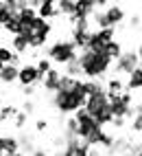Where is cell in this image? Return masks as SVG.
I'll list each match as a JSON object with an SVG mask.
<instances>
[{
  "label": "cell",
  "instance_id": "obj_1",
  "mask_svg": "<svg viewBox=\"0 0 142 156\" xmlns=\"http://www.w3.org/2000/svg\"><path fill=\"white\" fill-rule=\"evenodd\" d=\"M79 59V68H81V75L85 79H103L107 75V70L111 68V57L105 53V51H88V48H81V53H77Z\"/></svg>",
  "mask_w": 142,
  "mask_h": 156
},
{
  "label": "cell",
  "instance_id": "obj_2",
  "mask_svg": "<svg viewBox=\"0 0 142 156\" xmlns=\"http://www.w3.org/2000/svg\"><path fill=\"white\" fill-rule=\"evenodd\" d=\"M85 99H88V95H85V88H83V79H79L77 86L70 92H61V90L53 92V106L61 114H74L79 108L85 106Z\"/></svg>",
  "mask_w": 142,
  "mask_h": 156
},
{
  "label": "cell",
  "instance_id": "obj_3",
  "mask_svg": "<svg viewBox=\"0 0 142 156\" xmlns=\"http://www.w3.org/2000/svg\"><path fill=\"white\" fill-rule=\"evenodd\" d=\"M77 46L70 42V40H57V42H53L48 48H46V59L50 62V64H59L64 66L68 64L70 59L77 57Z\"/></svg>",
  "mask_w": 142,
  "mask_h": 156
},
{
  "label": "cell",
  "instance_id": "obj_4",
  "mask_svg": "<svg viewBox=\"0 0 142 156\" xmlns=\"http://www.w3.org/2000/svg\"><path fill=\"white\" fill-rule=\"evenodd\" d=\"M114 64H116V73H120V75H129L134 68H140V46L136 51H123Z\"/></svg>",
  "mask_w": 142,
  "mask_h": 156
},
{
  "label": "cell",
  "instance_id": "obj_5",
  "mask_svg": "<svg viewBox=\"0 0 142 156\" xmlns=\"http://www.w3.org/2000/svg\"><path fill=\"white\" fill-rule=\"evenodd\" d=\"M20 86H33V84H42V77H39V73L35 68V64H22L18 68V79Z\"/></svg>",
  "mask_w": 142,
  "mask_h": 156
},
{
  "label": "cell",
  "instance_id": "obj_6",
  "mask_svg": "<svg viewBox=\"0 0 142 156\" xmlns=\"http://www.w3.org/2000/svg\"><path fill=\"white\" fill-rule=\"evenodd\" d=\"M107 92H98V95H90L88 99H85V106H83V110L90 114V117L94 119V114L98 112V110H103L105 106H107Z\"/></svg>",
  "mask_w": 142,
  "mask_h": 156
},
{
  "label": "cell",
  "instance_id": "obj_7",
  "mask_svg": "<svg viewBox=\"0 0 142 156\" xmlns=\"http://www.w3.org/2000/svg\"><path fill=\"white\" fill-rule=\"evenodd\" d=\"M105 18H107V24L109 27H118V24H123L125 22V18H127V13H125V9L120 7V5H111V7H107L105 9Z\"/></svg>",
  "mask_w": 142,
  "mask_h": 156
},
{
  "label": "cell",
  "instance_id": "obj_8",
  "mask_svg": "<svg viewBox=\"0 0 142 156\" xmlns=\"http://www.w3.org/2000/svg\"><path fill=\"white\" fill-rule=\"evenodd\" d=\"M59 79H61V70L50 68L46 75H44V79H42V88H44L46 92H55V90L59 88Z\"/></svg>",
  "mask_w": 142,
  "mask_h": 156
},
{
  "label": "cell",
  "instance_id": "obj_9",
  "mask_svg": "<svg viewBox=\"0 0 142 156\" xmlns=\"http://www.w3.org/2000/svg\"><path fill=\"white\" fill-rule=\"evenodd\" d=\"M140 88H142V68H134L125 81V90L134 95V92H140Z\"/></svg>",
  "mask_w": 142,
  "mask_h": 156
},
{
  "label": "cell",
  "instance_id": "obj_10",
  "mask_svg": "<svg viewBox=\"0 0 142 156\" xmlns=\"http://www.w3.org/2000/svg\"><path fill=\"white\" fill-rule=\"evenodd\" d=\"M35 13H37V18H42V20H53V18H57L59 16V11H57V7H55V0H46V2H42L37 9H35Z\"/></svg>",
  "mask_w": 142,
  "mask_h": 156
},
{
  "label": "cell",
  "instance_id": "obj_11",
  "mask_svg": "<svg viewBox=\"0 0 142 156\" xmlns=\"http://www.w3.org/2000/svg\"><path fill=\"white\" fill-rule=\"evenodd\" d=\"M35 18H37V13H35V9H31V7H24V9H20V11H15V20L20 22V27L31 29V24L35 22Z\"/></svg>",
  "mask_w": 142,
  "mask_h": 156
},
{
  "label": "cell",
  "instance_id": "obj_12",
  "mask_svg": "<svg viewBox=\"0 0 142 156\" xmlns=\"http://www.w3.org/2000/svg\"><path fill=\"white\" fill-rule=\"evenodd\" d=\"M9 48H13V53L15 55H24V53H28V40H26V35H11V46Z\"/></svg>",
  "mask_w": 142,
  "mask_h": 156
},
{
  "label": "cell",
  "instance_id": "obj_13",
  "mask_svg": "<svg viewBox=\"0 0 142 156\" xmlns=\"http://www.w3.org/2000/svg\"><path fill=\"white\" fill-rule=\"evenodd\" d=\"M103 51L111 57V62H116L120 57V53H123V42H118V40H109V42L103 44Z\"/></svg>",
  "mask_w": 142,
  "mask_h": 156
},
{
  "label": "cell",
  "instance_id": "obj_14",
  "mask_svg": "<svg viewBox=\"0 0 142 156\" xmlns=\"http://www.w3.org/2000/svg\"><path fill=\"white\" fill-rule=\"evenodd\" d=\"M18 68H20V66L5 64L2 70H0V81H2V84H13V81L18 79Z\"/></svg>",
  "mask_w": 142,
  "mask_h": 156
},
{
  "label": "cell",
  "instance_id": "obj_15",
  "mask_svg": "<svg viewBox=\"0 0 142 156\" xmlns=\"http://www.w3.org/2000/svg\"><path fill=\"white\" fill-rule=\"evenodd\" d=\"M88 37H90V31H77V29H72V33H70V42H72L77 46V51H79V48H85Z\"/></svg>",
  "mask_w": 142,
  "mask_h": 156
},
{
  "label": "cell",
  "instance_id": "obj_16",
  "mask_svg": "<svg viewBox=\"0 0 142 156\" xmlns=\"http://www.w3.org/2000/svg\"><path fill=\"white\" fill-rule=\"evenodd\" d=\"M31 31L33 33H42V35H50L53 33V24L48 22V20H42V18H35V22L31 24Z\"/></svg>",
  "mask_w": 142,
  "mask_h": 156
},
{
  "label": "cell",
  "instance_id": "obj_17",
  "mask_svg": "<svg viewBox=\"0 0 142 156\" xmlns=\"http://www.w3.org/2000/svg\"><path fill=\"white\" fill-rule=\"evenodd\" d=\"M125 90V84L120 77H109L107 84H105V92L107 95H120V92Z\"/></svg>",
  "mask_w": 142,
  "mask_h": 156
},
{
  "label": "cell",
  "instance_id": "obj_18",
  "mask_svg": "<svg viewBox=\"0 0 142 156\" xmlns=\"http://www.w3.org/2000/svg\"><path fill=\"white\" fill-rule=\"evenodd\" d=\"M55 7L59 16H72V7H74V0H55Z\"/></svg>",
  "mask_w": 142,
  "mask_h": 156
},
{
  "label": "cell",
  "instance_id": "obj_19",
  "mask_svg": "<svg viewBox=\"0 0 142 156\" xmlns=\"http://www.w3.org/2000/svg\"><path fill=\"white\" fill-rule=\"evenodd\" d=\"M64 75H68V77H81V68H79V59L74 57V59H70L68 64H64Z\"/></svg>",
  "mask_w": 142,
  "mask_h": 156
},
{
  "label": "cell",
  "instance_id": "obj_20",
  "mask_svg": "<svg viewBox=\"0 0 142 156\" xmlns=\"http://www.w3.org/2000/svg\"><path fill=\"white\" fill-rule=\"evenodd\" d=\"M96 33V37L101 40V42H109V40H116V29L114 27H107V29H98V31H94Z\"/></svg>",
  "mask_w": 142,
  "mask_h": 156
},
{
  "label": "cell",
  "instance_id": "obj_21",
  "mask_svg": "<svg viewBox=\"0 0 142 156\" xmlns=\"http://www.w3.org/2000/svg\"><path fill=\"white\" fill-rule=\"evenodd\" d=\"M15 152H20V143H18V139L15 136H5V154H15Z\"/></svg>",
  "mask_w": 142,
  "mask_h": 156
},
{
  "label": "cell",
  "instance_id": "obj_22",
  "mask_svg": "<svg viewBox=\"0 0 142 156\" xmlns=\"http://www.w3.org/2000/svg\"><path fill=\"white\" fill-rule=\"evenodd\" d=\"M92 22L96 24V31L98 29H107L109 24H107V18H105V13L101 11V9H96V11L92 13Z\"/></svg>",
  "mask_w": 142,
  "mask_h": 156
},
{
  "label": "cell",
  "instance_id": "obj_23",
  "mask_svg": "<svg viewBox=\"0 0 142 156\" xmlns=\"http://www.w3.org/2000/svg\"><path fill=\"white\" fill-rule=\"evenodd\" d=\"M2 29L7 31L9 35H18V33H20V29H22V27H20V22H18L15 18H11V20H7V22L2 24Z\"/></svg>",
  "mask_w": 142,
  "mask_h": 156
},
{
  "label": "cell",
  "instance_id": "obj_24",
  "mask_svg": "<svg viewBox=\"0 0 142 156\" xmlns=\"http://www.w3.org/2000/svg\"><path fill=\"white\" fill-rule=\"evenodd\" d=\"M114 141H116V136H114V134H109V132H105V130H103V134H101V141H98V145H101V147H105V150H111Z\"/></svg>",
  "mask_w": 142,
  "mask_h": 156
},
{
  "label": "cell",
  "instance_id": "obj_25",
  "mask_svg": "<svg viewBox=\"0 0 142 156\" xmlns=\"http://www.w3.org/2000/svg\"><path fill=\"white\" fill-rule=\"evenodd\" d=\"M35 68H37V73H39V77L44 79V75H46V73H48L50 68H53V64H50V62H48L46 57H42V59H39L37 64H35Z\"/></svg>",
  "mask_w": 142,
  "mask_h": 156
},
{
  "label": "cell",
  "instance_id": "obj_26",
  "mask_svg": "<svg viewBox=\"0 0 142 156\" xmlns=\"http://www.w3.org/2000/svg\"><path fill=\"white\" fill-rule=\"evenodd\" d=\"M131 119H134L131 121V132L140 139V134H142V114H136V117H131Z\"/></svg>",
  "mask_w": 142,
  "mask_h": 156
},
{
  "label": "cell",
  "instance_id": "obj_27",
  "mask_svg": "<svg viewBox=\"0 0 142 156\" xmlns=\"http://www.w3.org/2000/svg\"><path fill=\"white\" fill-rule=\"evenodd\" d=\"M18 114V110L13 106H2V110H0V121H7V119H13Z\"/></svg>",
  "mask_w": 142,
  "mask_h": 156
},
{
  "label": "cell",
  "instance_id": "obj_28",
  "mask_svg": "<svg viewBox=\"0 0 142 156\" xmlns=\"http://www.w3.org/2000/svg\"><path fill=\"white\" fill-rule=\"evenodd\" d=\"M11 57H13V51L9 46H5V44H0V62H2V64H9Z\"/></svg>",
  "mask_w": 142,
  "mask_h": 156
},
{
  "label": "cell",
  "instance_id": "obj_29",
  "mask_svg": "<svg viewBox=\"0 0 142 156\" xmlns=\"http://www.w3.org/2000/svg\"><path fill=\"white\" fill-rule=\"evenodd\" d=\"M88 152H90V145H88L85 141L79 139V143H77V147H74V154H72V156H88Z\"/></svg>",
  "mask_w": 142,
  "mask_h": 156
},
{
  "label": "cell",
  "instance_id": "obj_30",
  "mask_svg": "<svg viewBox=\"0 0 142 156\" xmlns=\"http://www.w3.org/2000/svg\"><path fill=\"white\" fill-rule=\"evenodd\" d=\"M11 18H15V13H11L7 7H2V9H0V27H2V24L7 22V20H11Z\"/></svg>",
  "mask_w": 142,
  "mask_h": 156
},
{
  "label": "cell",
  "instance_id": "obj_31",
  "mask_svg": "<svg viewBox=\"0 0 142 156\" xmlns=\"http://www.w3.org/2000/svg\"><path fill=\"white\" fill-rule=\"evenodd\" d=\"M129 27L134 29L136 33L140 31V13H136V16H131V18H129Z\"/></svg>",
  "mask_w": 142,
  "mask_h": 156
},
{
  "label": "cell",
  "instance_id": "obj_32",
  "mask_svg": "<svg viewBox=\"0 0 142 156\" xmlns=\"http://www.w3.org/2000/svg\"><path fill=\"white\" fill-rule=\"evenodd\" d=\"M74 29H77V31H90V20H77V22H74Z\"/></svg>",
  "mask_w": 142,
  "mask_h": 156
},
{
  "label": "cell",
  "instance_id": "obj_33",
  "mask_svg": "<svg viewBox=\"0 0 142 156\" xmlns=\"http://www.w3.org/2000/svg\"><path fill=\"white\" fill-rule=\"evenodd\" d=\"M13 119H15V126H18V128H24V123H26V114H24V112H18Z\"/></svg>",
  "mask_w": 142,
  "mask_h": 156
},
{
  "label": "cell",
  "instance_id": "obj_34",
  "mask_svg": "<svg viewBox=\"0 0 142 156\" xmlns=\"http://www.w3.org/2000/svg\"><path fill=\"white\" fill-rule=\"evenodd\" d=\"M46 128H48V121H46V119H37V123H35V130H37V132H44Z\"/></svg>",
  "mask_w": 142,
  "mask_h": 156
},
{
  "label": "cell",
  "instance_id": "obj_35",
  "mask_svg": "<svg viewBox=\"0 0 142 156\" xmlns=\"http://www.w3.org/2000/svg\"><path fill=\"white\" fill-rule=\"evenodd\" d=\"M22 112H24V114H31V112H33V103H31V101H26V103H24V108H22Z\"/></svg>",
  "mask_w": 142,
  "mask_h": 156
},
{
  "label": "cell",
  "instance_id": "obj_36",
  "mask_svg": "<svg viewBox=\"0 0 142 156\" xmlns=\"http://www.w3.org/2000/svg\"><path fill=\"white\" fill-rule=\"evenodd\" d=\"M22 92H24L26 97H31L33 92H35V88H33V86H24V88H22Z\"/></svg>",
  "mask_w": 142,
  "mask_h": 156
},
{
  "label": "cell",
  "instance_id": "obj_37",
  "mask_svg": "<svg viewBox=\"0 0 142 156\" xmlns=\"http://www.w3.org/2000/svg\"><path fill=\"white\" fill-rule=\"evenodd\" d=\"M94 5H96V9H101V7H107L109 0H94Z\"/></svg>",
  "mask_w": 142,
  "mask_h": 156
},
{
  "label": "cell",
  "instance_id": "obj_38",
  "mask_svg": "<svg viewBox=\"0 0 142 156\" xmlns=\"http://www.w3.org/2000/svg\"><path fill=\"white\" fill-rule=\"evenodd\" d=\"M31 156H48V154H46L44 150H33V154H31Z\"/></svg>",
  "mask_w": 142,
  "mask_h": 156
},
{
  "label": "cell",
  "instance_id": "obj_39",
  "mask_svg": "<svg viewBox=\"0 0 142 156\" xmlns=\"http://www.w3.org/2000/svg\"><path fill=\"white\" fill-rule=\"evenodd\" d=\"M0 154H5V136H0Z\"/></svg>",
  "mask_w": 142,
  "mask_h": 156
},
{
  "label": "cell",
  "instance_id": "obj_40",
  "mask_svg": "<svg viewBox=\"0 0 142 156\" xmlns=\"http://www.w3.org/2000/svg\"><path fill=\"white\" fill-rule=\"evenodd\" d=\"M83 2H88V5H92V7H96V5H94V0H83Z\"/></svg>",
  "mask_w": 142,
  "mask_h": 156
},
{
  "label": "cell",
  "instance_id": "obj_41",
  "mask_svg": "<svg viewBox=\"0 0 142 156\" xmlns=\"http://www.w3.org/2000/svg\"><path fill=\"white\" fill-rule=\"evenodd\" d=\"M2 7H5V2H2V0H0V9H2Z\"/></svg>",
  "mask_w": 142,
  "mask_h": 156
},
{
  "label": "cell",
  "instance_id": "obj_42",
  "mask_svg": "<svg viewBox=\"0 0 142 156\" xmlns=\"http://www.w3.org/2000/svg\"><path fill=\"white\" fill-rule=\"evenodd\" d=\"M37 2H39V5H42V2H46V0H37Z\"/></svg>",
  "mask_w": 142,
  "mask_h": 156
},
{
  "label": "cell",
  "instance_id": "obj_43",
  "mask_svg": "<svg viewBox=\"0 0 142 156\" xmlns=\"http://www.w3.org/2000/svg\"><path fill=\"white\" fill-rule=\"evenodd\" d=\"M2 66H5V64H2V62H0V70H2Z\"/></svg>",
  "mask_w": 142,
  "mask_h": 156
},
{
  "label": "cell",
  "instance_id": "obj_44",
  "mask_svg": "<svg viewBox=\"0 0 142 156\" xmlns=\"http://www.w3.org/2000/svg\"><path fill=\"white\" fill-rule=\"evenodd\" d=\"M0 156H9V154H0Z\"/></svg>",
  "mask_w": 142,
  "mask_h": 156
},
{
  "label": "cell",
  "instance_id": "obj_45",
  "mask_svg": "<svg viewBox=\"0 0 142 156\" xmlns=\"http://www.w3.org/2000/svg\"><path fill=\"white\" fill-rule=\"evenodd\" d=\"M101 156H109V154H101Z\"/></svg>",
  "mask_w": 142,
  "mask_h": 156
}]
</instances>
